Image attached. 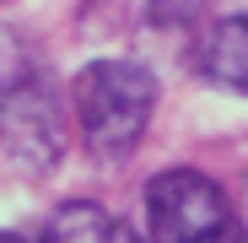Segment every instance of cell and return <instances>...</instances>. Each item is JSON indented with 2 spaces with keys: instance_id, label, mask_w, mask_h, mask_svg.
Listing matches in <instances>:
<instances>
[{
  "instance_id": "obj_5",
  "label": "cell",
  "mask_w": 248,
  "mask_h": 243,
  "mask_svg": "<svg viewBox=\"0 0 248 243\" xmlns=\"http://www.w3.org/2000/svg\"><path fill=\"white\" fill-rule=\"evenodd\" d=\"M113 238H119V227H113V216L97 200H65L49 216V227H44L38 243H113Z\"/></svg>"
},
{
  "instance_id": "obj_3",
  "label": "cell",
  "mask_w": 248,
  "mask_h": 243,
  "mask_svg": "<svg viewBox=\"0 0 248 243\" xmlns=\"http://www.w3.org/2000/svg\"><path fill=\"white\" fill-rule=\"evenodd\" d=\"M65 103L38 70L16 76L11 87H0V146L16 168L27 173H54L65 157Z\"/></svg>"
},
{
  "instance_id": "obj_7",
  "label": "cell",
  "mask_w": 248,
  "mask_h": 243,
  "mask_svg": "<svg viewBox=\"0 0 248 243\" xmlns=\"http://www.w3.org/2000/svg\"><path fill=\"white\" fill-rule=\"evenodd\" d=\"M113 243H140V238H135V232H119V238H113Z\"/></svg>"
},
{
  "instance_id": "obj_6",
  "label": "cell",
  "mask_w": 248,
  "mask_h": 243,
  "mask_svg": "<svg viewBox=\"0 0 248 243\" xmlns=\"http://www.w3.org/2000/svg\"><path fill=\"white\" fill-rule=\"evenodd\" d=\"M200 6H205V0H151V22H162V27H184V22H194Z\"/></svg>"
},
{
  "instance_id": "obj_2",
  "label": "cell",
  "mask_w": 248,
  "mask_h": 243,
  "mask_svg": "<svg viewBox=\"0 0 248 243\" xmlns=\"http://www.w3.org/2000/svg\"><path fill=\"white\" fill-rule=\"evenodd\" d=\"M146 243H248L227 194L200 168H168L146 184Z\"/></svg>"
},
{
  "instance_id": "obj_1",
  "label": "cell",
  "mask_w": 248,
  "mask_h": 243,
  "mask_svg": "<svg viewBox=\"0 0 248 243\" xmlns=\"http://www.w3.org/2000/svg\"><path fill=\"white\" fill-rule=\"evenodd\" d=\"M156 113V76L140 60H92L76 76V125L103 168H119Z\"/></svg>"
},
{
  "instance_id": "obj_4",
  "label": "cell",
  "mask_w": 248,
  "mask_h": 243,
  "mask_svg": "<svg viewBox=\"0 0 248 243\" xmlns=\"http://www.w3.org/2000/svg\"><path fill=\"white\" fill-rule=\"evenodd\" d=\"M194 70L221 92L248 97V16H221L194 44Z\"/></svg>"
},
{
  "instance_id": "obj_8",
  "label": "cell",
  "mask_w": 248,
  "mask_h": 243,
  "mask_svg": "<svg viewBox=\"0 0 248 243\" xmlns=\"http://www.w3.org/2000/svg\"><path fill=\"white\" fill-rule=\"evenodd\" d=\"M0 243H22V238H16V232H0Z\"/></svg>"
}]
</instances>
